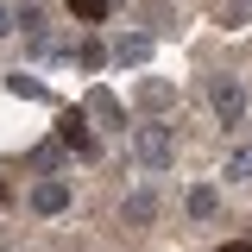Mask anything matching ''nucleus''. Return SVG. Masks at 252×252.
Masks as SVG:
<instances>
[{
	"label": "nucleus",
	"instance_id": "obj_14",
	"mask_svg": "<svg viewBox=\"0 0 252 252\" xmlns=\"http://www.w3.org/2000/svg\"><path fill=\"white\" fill-rule=\"evenodd\" d=\"M6 32H13V13H6V0H0V38H6Z\"/></svg>",
	"mask_w": 252,
	"mask_h": 252
},
{
	"label": "nucleus",
	"instance_id": "obj_1",
	"mask_svg": "<svg viewBox=\"0 0 252 252\" xmlns=\"http://www.w3.org/2000/svg\"><path fill=\"white\" fill-rule=\"evenodd\" d=\"M132 152H139V164L145 170H170V158H177V145H170V126H139V139H132Z\"/></svg>",
	"mask_w": 252,
	"mask_h": 252
},
{
	"label": "nucleus",
	"instance_id": "obj_9",
	"mask_svg": "<svg viewBox=\"0 0 252 252\" xmlns=\"http://www.w3.org/2000/svg\"><path fill=\"white\" fill-rule=\"evenodd\" d=\"M114 57H120V63H145V57H152V38H120Z\"/></svg>",
	"mask_w": 252,
	"mask_h": 252
},
{
	"label": "nucleus",
	"instance_id": "obj_15",
	"mask_svg": "<svg viewBox=\"0 0 252 252\" xmlns=\"http://www.w3.org/2000/svg\"><path fill=\"white\" fill-rule=\"evenodd\" d=\"M220 252H252V246H220Z\"/></svg>",
	"mask_w": 252,
	"mask_h": 252
},
{
	"label": "nucleus",
	"instance_id": "obj_2",
	"mask_svg": "<svg viewBox=\"0 0 252 252\" xmlns=\"http://www.w3.org/2000/svg\"><path fill=\"white\" fill-rule=\"evenodd\" d=\"M208 107H215L220 126H240V114H246V89H240L233 76H220L215 89H208Z\"/></svg>",
	"mask_w": 252,
	"mask_h": 252
},
{
	"label": "nucleus",
	"instance_id": "obj_10",
	"mask_svg": "<svg viewBox=\"0 0 252 252\" xmlns=\"http://www.w3.org/2000/svg\"><path fill=\"white\" fill-rule=\"evenodd\" d=\"M240 177H252V145H233L227 152V183H240Z\"/></svg>",
	"mask_w": 252,
	"mask_h": 252
},
{
	"label": "nucleus",
	"instance_id": "obj_6",
	"mask_svg": "<svg viewBox=\"0 0 252 252\" xmlns=\"http://www.w3.org/2000/svg\"><path fill=\"white\" fill-rule=\"evenodd\" d=\"M152 215H158V195H152V189H132V195H126V220H132V227H145Z\"/></svg>",
	"mask_w": 252,
	"mask_h": 252
},
{
	"label": "nucleus",
	"instance_id": "obj_7",
	"mask_svg": "<svg viewBox=\"0 0 252 252\" xmlns=\"http://www.w3.org/2000/svg\"><path fill=\"white\" fill-rule=\"evenodd\" d=\"M215 208H220V189L215 183H195V189H189V215H195V220H208Z\"/></svg>",
	"mask_w": 252,
	"mask_h": 252
},
{
	"label": "nucleus",
	"instance_id": "obj_4",
	"mask_svg": "<svg viewBox=\"0 0 252 252\" xmlns=\"http://www.w3.org/2000/svg\"><path fill=\"white\" fill-rule=\"evenodd\" d=\"M57 139H63V145H76V152H94V139H89V120H82L76 107H63V120H57Z\"/></svg>",
	"mask_w": 252,
	"mask_h": 252
},
{
	"label": "nucleus",
	"instance_id": "obj_13",
	"mask_svg": "<svg viewBox=\"0 0 252 252\" xmlns=\"http://www.w3.org/2000/svg\"><path fill=\"white\" fill-rule=\"evenodd\" d=\"M76 57H82V69H101V63H107V51H101V44H94V38H89V44H82Z\"/></svg>",
	"mask_w": 252,
	"mask_h": 252
},
{
	"label": "nucleus",
	"instance_id": "obj_11",
	"mask_svg": "<svg viewBox=\"0 0 252 252\" xmlns=\"http://www.w3.org/2000/svg\"><path fill=\"white\" fill-rule=\"evenodd\" d=\"M107 6H114V0H69V19H107Z\"/></svg>",
	"mask_w": 252,
	"mask_h": 252
},
{
	"label": "nucleus",
	"instance_id": "obj_8",
	"mask_svg": "<svg viewBox=\"0 0 252 252\" xmlns=\"http://www.w3.org/2000/svg\"><path fill=\"white\" fill-rule=\"evenodd\" d=\"M89 114H94V120H107V126H120V101H114L107 89H89Z\"/></svg>",
	"mask_w": 252,
	"mask_h": 252
},
{
	"label": "nucleus",
	"instance_id": "obj_12",
	"mask_svg": "<svg viewBox=\"0 0 252 252\" xmlns=\"http://www.w3.org/2000/svg\"><path fill=\"white\" fill-rule=\"evenodd\" d=\"M6 89L26 94V101H44V82H38V76H26V69H19V76H6Z\"/></svg>",
	"mask_w": 252,
	"mask_h": 252
},
{
	"label": "nucleus",
	"instance_id": "obj_5",
	"mask_svg": "<svg viewBox=\"0 0 252 252\" xmlns=\"http://www.w3.org/2000/svg\"><path fill=\"white\" fill-rule=\"evenodd\" d=\"M170 94H177V89H170L164 76H145V82H139V107H152V114H158V107H170Z\"/></svg>",
	"mask_w": 252,
	"mask_h": 252
},
{
	"label": "nucleus",
	"instance_id": "obj_3",
	"mask_svg": "<svg viewBox=\"0 0 252 252\" xmlns=\"http://www.w3.org/2000/svg\"><path fill=\"white\" fill-rule=\"evenodd\" d=\"M32 208H38V215H63V208H69V183L44 177V183L32 189Z\"/></svg>",
	"mask_w": 252,
	"mask_h": 252
}]
</instances>
